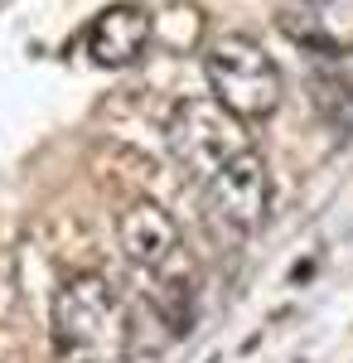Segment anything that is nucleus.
<instances>
[{
    "mask_svg": "<svg viewBox=\"0 0 353 363\" xmlns=\"http://www.w3.org/2000/svg\"><path fill=\"white\" fill-rule=\"evenodd\" d=\"M164 136H169L179 169L189 174V184L228 228L257 233L267 223L271 179H267V160L242 116L218 107L213 97H189L174 107Z\"/></svg>",
    "mask_w": 353,
    "mask_h": 363,
    "instance_id": "1",
    "label": "nucleus"
},
{
    "mask_svg": "<svg viewBox=\"0 0 353 363\" xmlns=\"http://www.w3.org/2000/svg\"><path fill=\"white\" fill-rule=\"evenodd\" d=\"M54 354L58 363H126L131 315L116 286L97 272L68 277L54 296Z\"/></svg>",
    "mask_w": 353,
    "mask_h": 363,
    "instance_id": "2",
    "label": "nucleus"
},
{
    "mask_svg": "<svg viewBox=\"0 0 353 363\" xmlns=\"http://www.w3.org/2000/svg\"><path fill=\"white\" fill-rule=\"evenodd\" d=\"M203 73L213 102L242 121H267L281 107V73L252 34H218L203 49Z\"/></svg>",
    "mask_w": 353,
    "mask_h": 363,
    "instance_id": "3",
    "label": "nucleus"
},
{
    "mask_svg": "<svg viewBox=\"0 0 353 363\" xmlns=\"http://www.w3.org/2000/svg\"><path fill=\"white\" fill-rule=\"evenodd\" d=\"M116 242H121V257L145 272V277H169V267L179 262V223L164 213L160 203H150V199H136V203H126L121 208V218H116Z\"/></svg>",
    "mask_w": 353,
    "mask_h": 363,
    "instance_id": "4",
    "label": "nucleus"
},
{
    "mask_svg": "<svg viewBox=\"0 0 353 363\" xmlns=\"http://www.w3.org/2000/svg\"><path fill=\"white\" fill-rule=\"evenodd\" d=\"M150 34H155V25L140 5H111L87 29V54L102 68H131L150 49Z\"/></svg>",
    "mask_w": 353,
    "mask_h": 363,
    "instance_id": "5",
    "label": "nucleus"
}]
</instances>
